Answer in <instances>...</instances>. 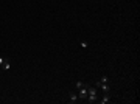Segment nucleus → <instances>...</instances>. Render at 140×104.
Returning <instances> with one entry per match:
<instances>
[{
	"label": "nucleus",
	"instance_id": "6e6552de",
	"mask_svg": "<svg viewBox=\"0 0 140 104\" xmlns=\"http://www.w3.org/2000/svg\"><path fill=\"white\" fill-rule=\"evenodd\" d=\"M100 81H101V82H108V76H101Z\"/></svg>",
	"mask_w": 140,
	"mask_h": 104
},
{
	"label": "nucleus",
	"instance_id": "39448f33",
	"mask_svg": "<svg viewBox=\"0 0 140 104\" xmlns=\"http://www.w3.org/2000/svg\"><path fill=\"white\" fill-rule=\"evenodd\" d=\"M76 101H78V95L72 92V93H70V103H76Z\"/></svg>",
	"mask_w": 140,
	"mask_h": 104
},
{
	"label": "nucleus",
	"instance_id": "1a4fd4ad",
	"mask_svg": "<svg viewBox=\"0 0 140 104\" xmlns=\"http://www.w3.org/2000/svg\"><path fill=\"white\" fill-rule=\"evenodd\" d=\"M3 62H5V58H2V56H0V65H3Z\"/></svg>",
	"mask_w": 140,
	"mask_h": 104
},
{
	"label": "nucleus",
	"instance_id": "7ed1b4c3",
	"mask_svg": "<svg viewBox=\"0 0 140 104\" xmlns=\"http://www.w3.org/2000/svg\"><path fill=\"white\" fill-rule=\"evenodd\" d=\"M78 98H81V99H86V98H87V85H84V87L79 89V95H78Z\"/></svg>",
	"mask_w": 140,
	"mask_h": 104
},
{
	"label": "nucleus",
	"instance_id": "f257e3e1",
	"mask_svg": "<svg viewBox=\"0 0 140 104\" xmlns=\"http://www.w3.org/2000/svg\"><path fill=\"white\" fill-rule=\"evenodd\" d=\"M87 95H89L87 101H89L90 104L98 101V92H97V89H95V87H87Z\"/></svg>",
	"mask_w": 140,
	"mask_h": 104
},
{
	"label": "nucleus",
	"instance_id": "20e7f679",
	"mask_svg": "<svg viewBox=\"0 0 140 104\" xmlns=\"http://www.w3.org/2000/svg\"><path fill=\"white\" fill-rule=\"evenodd\" d=\"M110 101V96H109V93H104V96H103V98L100 99V103L101 104H106V103H109Z\"/></svg>",
	"mask_w": 140,
	"mask_h": 104
},
{
	"label": "nucleus",
	"instance_id": "423d86ee",
	"mask_svg": "<svg viewBox=\"0 0 140 104\" xmlns=\"http://www.w3.org/2000/svg\"><path fill=\"white\" fill-rule=\"evenodd\" d=\"M3 68H5V70H9V67H11V64H9V61H8V59H5V62H3Z\"/></svg>",
	"mask_w": 140,
	"mask_h": 104
},
{
	"label": "nucleus",
	"instance_id": "0eeeda50",
	"mask_svg": "<svg viewBox=\"0 0 140 104\" xmlns=\"http://www.w3.org/2000/svg\"><path fill=\"white\" fill-rule=\"evenodd\" d=\"M75 85H76V89H81V87H84L86 84H84L83 81H76V84H75Z\"/></svg>",
	"mask_w": 140,
	"mask_h": 104
},
{
	"label": "nucleus",
	"instance_id": "f03ea898",
	"mask_svg": "<svg viewBox=\"0 0 140 104\" xmlns=\"http://www.w3.org/2000/svg\"><path fill=\"white\" fill-rule=\"evenodd\" d=\"M97 87H100L104 93H109V90H110V87L108 85V82H101V81H98V82H97Z\"/></svg>",
	"mask_w": 140,
	"mask_h": 104
}]
</instances>
